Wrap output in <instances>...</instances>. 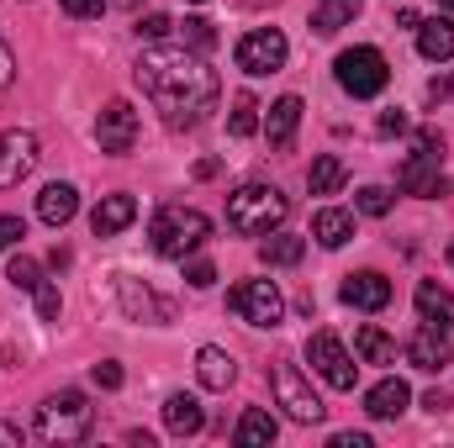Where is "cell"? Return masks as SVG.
I'll use <instances>...</instances> for the list:
<instances>
[{
  "mask_svg": "<svg viewBox=\"0 0 454 448\" xmlns=\"http://www.w3.org/2000/svg\"><path fill=\"white\" fill-rule=\"evenodd\" d=\"M21 438H27V433H21V428H16V422H0V444L21 448Z\"/></svg>",
  "mask_w": 454,
  "mask_h": 448,
  "instance_id": "cell-43",
  "label": "cell"
},
{
  "mask_svg": "<svg viewBox=\"0 0 454 448\" xmlns=\"http://www.w3.org/2000/svg\"><path fill=\"white\" fill-rule=\"evenodd\" d=\"M32 301H37V317H43V322H59V312H64V301H59V285H48V280H43V285L32 290Z\"/></svg>",
  "mask_w": 454,
  "mask_h": 448,
  "instance_id": "cell-33",
  "label": "cell"
},
{
  "mask_svg": "<svg viewBox=\"0 0 454 448\" xmlns=\"http://www.w3.org/2000/svg\"><path fill=\"white\" fill-rule=\"evenodd\" d=\"M307 359H312V369H317L333 390H354L359 364H354V353H348L333 333H312V343H307Z\"/></svg>",
  "mask_w": 454,
  "mask_h": 448,
  "instance_id": "cell-9",
  "label": "cell"
},
{
  "mask_svg": "<svg viewBox=\"0 0 454 448\" xmlns=\"http://www.w3.org/2000/svg\"><path fill=\"white\" fill-rule=\"evenodd\" d=\"M328 448H370V433H333Z\"/></svg>",
  "mask_w": 454,
  "mask_h": 448,
  "instance_id": "cell-42",
  "label": "cell"
},
{
  "mask_svg": "<svg viewBox=\"0 0 454 448\" xmlns=\"http://www.w3.org/2000/svg\"><path fill=\"white\" fill-rule=\"evenodd\" d=\"M407 401H412V390H407V380H396V375H386L380 385H370V390H364V412H370L375 422L402 417V412H407Z\"/></svg>",
  "mask_w": 454,
  "mask_h": 448,
  "instance_id": "cell-15",
  "label": "cell"
},
{
  "mask_svg": "<svg viewBox=\"0 0 454 448\" xmlns=\"http://www.w3.org/2000/svg\"><path fill=\"white\" fill-rule=\"evenodd\" d=\"M164 428H169L175 438H196V433L207 428L201 401H196V396H185V390H175V396L164 401Z\"/></svg>",
  "mask_w": 454,
  "mask_h": 448,
  "instance_id": "cell-18",
  "label": "cell"
},
{
  "mask_svg": "<svg viewBox=\"0 0 454 448\" xmlns=\"http://www.w3.org/2000/svg\"><path fill=\"white\" fill-rule=\"evenodd\" d=\"M196 5H201V0H196Z\"/></svg>",
  "mask_w": 454,
  "mask_h": 448,
  "instance_id": "cell-46",
  "label": "cell"
},
{
  "mask_svg": "<svg viewBox=\"0 0 454 448\" xmlns=\"http://www.w3.org/2000/svg\"><path fill=\"white\" fill-rule=\"evenodd\" d=\"M227 132H232V137H254V132H259V101H254L248 90L232 101V112H227Z\"/></svg>",
  "mask_w": 454,
  "mask_h": 448,
  "instance_id": "cell-30",
  "label": "cell"
},
{
  "mask_svg": "<svg viewBox=\"0 0 454 448\" xmlns=\"http://www.w3.org/2000/svg\"><path fill=\"white\" fill-rule=\"evenodd\" d=\"M439 5H444V11H454V0H439Z\"/></svg>",
  "mask_w": 454,
  "mask_h": 448,
  "instance_id": "cell-45",
  "label": "cell"
},
{
  "mask_svg": "<svg viewBox=\"0 0 454 448\" xmlns=\"http://www.w3.org/2000/svg\"><path fill=\"white\" fill-rule=\"evenodd\" d=\"M354 206H359L364 217H386V212H391V190H386V185H364V190L354 196Z\"/></svg>",
  "mask_w": 454,
  "mask_h": 448,
  "instance_id": "cell-32",
  "label": "cell"
},
{
  "mask_svg": "<svg viewBox=\"0 0 454 448\" xmlns=\"http://www.w3.org/2000/svg\"><path fill=\"white\" fill-rule=\"evenodd\" d=\"M359 11H364V0H317V5H312V32H317V37H333V32H343Z\"/></svg>",
  "mask_w": 454,
  "mask_h": 448,
  "instance_id": "cell-25",
  "label": "cell"
},
{
  "mask_svg": "<svg viewBox=\"0 0 454 448\" xmlns=\"http://www.w3.org/2000/svg\"><path fill=\"white\" fill-rule=\"evenodd\" d=\"M396 180H402V190L418 196V201H439V196H450V180H444L439 158H423V153H412V158L402 164Z\"/></svg>",
  "mask_w": 454,
  "mask_h": 448,
  "instance_id": "cell-13",
  "label": "cell"
},
{
  "mask_svg": "<svg viewBox=\"0 0 454 448\" xmlns=\"http://www.w3.org/2000/svg\"><path fill=\"white\" fill-rule=\"evenodd\" d=\"M275 401L286 406V417H291V422H307V428L328 417L323 396L312 390V380H307L296 364H275Z\"/></svg>",
  "mask_w": 454,
  "mask_h": 448,
  "instance_id": "cell-8",
  "label": "cell"
},
{
  "mask_svg": "<svg viewBox=\"0 0 454 448\" xmlns=\"http://www.w3.org/2000/svg\"><path fill=\"white\" fill-rule=\"evenodd\" d=\"M412 153H423V158H444V132L423 127V132H418V148H412Z\"/></svg>",
  "mask_w": 454,
  "mask_h": 448,
  "instance_id": "cell-38",
  "label": "cell"
},
{
  "mask_svg": "<svg viewBox=\"0 0 454 448\" xmlns=\"http://www.w3.org/2000/svg\"><path fill=\"white\" fill-rule=\"evenodd\" d=\"M343 306H354V312H386L391 306V280L375 274V269L348 274L343 280Z\"/></svg>",
  "mask_w": 454,
  "mask_h": 448,
  "instance_id": "cell-14",
  "label": "cell"
},
{
  "mask_svg": "<svg viewBox=\"0 0 454 448\" xmlns=\"http://www.w3.org/2000/svg\"><path fill=\"white\" fill-rule=\"evenodd\" d=\"M185 280H191L196 290H207V285H217V264H212V259H196V253H191V259H185Z\"/></svg>",
  "mask_w": 454,
  "mask_h": 448,
  "instance_id": "cell-34",
  "label": "cell"
},
{
  "mask_svg": "<svg viewBox=\"0 0 454 448\" xmlns=\"http://www.w3.org/2000/svg\"><path fill=\"white\" fill-rule=\"evenodd\" d=\"M227 312H238L248 328H280L286 317V296L275 280H243L227 290Z\"/></svg>",
  "mask_w": 454,
  "mask_h": 448,
  "instance_id": "cell-6",
  "label": "cell"
},
{
  "mask_svg": "<svg viewBox=\"0 0 454 448\" xmlns=\"http://www.w3.org/2000/svg\"><path fill=\"white\" fill-rule=\"evenodd\" d=\"M37 137L27 132V127H11V132H0V190H16L32 169H37Z\"/></svg>",
  "mask_w": 454,
  "mask_h": 448,
  "instance_id": "cell-10",
  "label": "cell"
},
{
  "mask_svg": "<svg viewBox=\"0 0 454 448\" xmlns=\"http://www.w3.org/2000/svg\"><path fill=\"white\" fill-rule=\"evenodd\" d=\"M148 237H153V253L159 259H191L207 237H212V222H207V212H196V206H164L153 227H148Z\"/></svg>",
  "mask_w": 454,
  "mask_h": 448,
  "instance_id": "cell-3",
  "label": "cell"
},
{
  "mask_svg": "<svg viewBox=\"0 0 454 448\" xmlns=\"http://www.w3.org/2000/svg\"><path fill=\"white\" fill-rule=\"evenodd\" d=\"M238 448H270L280 438V422H275V412L270 406H248L243 417H238Z\"/></svg>",
  "mask_w": 454,
  "mask_h": 448,
  "instance_id": "cell-22",
  "label": "cell"
},
{
  "mask_svg": "<svg viewBox=\"0 0 454 448\" xmlns=\"http://www.w3.org/2000/svg\"><path fill=\"white\" fill-rule=\"evenodd\" d=\"M196 380H201L207 390H227V385L238 380V359H232L227 348H217V343H207V348L196 353Z\"/></svg>",
  "mask_w": 454,
  "mask_h": 448,
  "instance_id": "cell-20",
  "label": "cell"
},
{
  "mask_svg": "<svg viewBox=\"0 0 454 448\" xmlns=\"http://www.w3.org/2000/svg\"><path fill=\"white\" fill-rule=\"evenodd\" d=\"M90 380H96L101 390H121V364H116V359H101V364L90 369Z\"/></svg>",
  "mask_w": 454,
  "mask_h": 448,
  "instance_id": "cell-36",
  "label": "cell"
},
{
  "mask_svg": "<svg viewBox=\"0 0 454 448\" xmlns=\"http://www.w3.org/2000/svg\"><path fill=\"white\" fill-rule=\"evenodd\" d=\"M343 180H348V169H343L339 153H323V158H312V169H307V190H312V196H333Z\"/></svg>",
  "mask_w": 454,
  "mask_h": 448,
  "instance_id": "cell-27",
  "label": "cell"
},
{
  "mask_svg": "<svg viewBox=\"0 0 454 448\" xmlns=\"http://www.w3.org/2000/svg\"><path fill=\"white\" fill-rule=\"evenodd\" d=\"M175 32V21L164 16V11H148L143 21H137V37H148V42H159V37H169Z\"/></svg>",
  "mask_w": 454,
  "mask_h": 448,
  "instance_id": "cell-35",
  "label": "cell"
},
{
  "mask_svg": "<svg viewBox=\"0 0 454 448\" xmlns=\"http://www.w3.org/2000/svg\"><path fill=\"white\" fill-rule=\"evenodd\" d=\"M64 5V16H74V21H96L101 11H106V0H59Z\"/></svg>",
  "mask_w": 454,
  "mask_h": 448,
  "instance_id": "cell-37",
  "label": "cell"
},
{
  "mask_svg": "<svg viewBox=\"0 0 454 448\" xmlns=\"http://www.w3.org/2000/svg\"><path fill=\"white\" fill-rule=\"evenodd\" d=\"M396 132H407V116H402V112H386V116H380V137H396Z\"/></svg>",
  "mask_w": 454,
  "mask_h": 448,
  "instance_id": "cell-41",
  "label": "cell"
},
{
  "mask_svg": "<svg viewBox=\"0 0 454 448\" xmlns=\"http://www.w3.org/2000/svg\"><path fill=\"white\" fill-rule=\"evenodd\" d=\"M333 74H339V85L354 101H370V96H380L391 85V64H386L380 48H348V53H339Z\"/></svg>",
  "mask_w": 454,
  "mask_h": 448,
  "instance_id": "cell-5",
  "label": "cell"
},
{
  "mask_svg": "<svg viewBox=\"0 0 454 448\" xmlns=\"http://www.w3.org/2000/svg\"><path fill=\"white\" fill-rule=\"evenodd\" d=\"M301 253H307V237H296V232H270L264 243H259V259L270 264V269H296L301 264Z\"/></svg>",
  "mask_w": 454,
  "mask_h": 448,
  "instance_id": "cell-24",
  "label": "cell"
},
{
  "mask_svg": "<svg viewBox=\"0 0 454 448\" xmlns=\"http://www.w3.org/2000/svg\"><path fill=\"white\" fill-rule=\"evenodd\" d=\"M286 217H291V201L275 185H259L254 180V185H238L227 196V227L243 232V237H270Z\"/></svg>",
  "mask_w": 454,
  "mask_h": 448,
  "instance_id": "cell-2",
  "label": "cell"
},
{
  "mask_svg": "<svg viewBox=\"0 0 454 448\" xmlns=\"http://www.w3.org/2000/svg\"><path fill=\"white\" fill-rule=\"evenodd\" d=\"M180 42L196 48V53H212V48H217V27H212L207 16H191V21L180 27Z\"/></svg>",
  "mask_w": 454,
  "mask_h": 448,
  "instance_id": "cell-31",
  "label": "cell"
},
{
  "mask_svg": "<svg viewBox=\"0 0 454 448\" xmlns=\"http://www.w3.org/2000/svg\"><path fill=\"white\" fill-rule=\"evenodd\" d=\"M132 217H137V201H132L127 190L101 196V206L90 212V232H96V237H116L121 227H132Z\"/></svg>",
  "mask_w": 454,
  "mask_h": 448,
  "instance_id": "cell-17",
  "label": "cell"
},
{
  "mask_svg": "<svg viewBox=\"0 0 454 448\" xmlns=\"http://www.w3.org/2000/svg\"><path fill=\"white\" fill-rule=\"evenodd\" d=\"M21 237H27L21 217H0V248H21Z\"/></svg>",
  "mask_w": 454,
  "mask_h": 448,
  "instance_id": "cell-39",
  "label": "cell"
},
{
  "mask_svg": "<svg viewBox=\"0 0 454 448\" xmlns=\"http://www.w3.org/2000/svg\"><path fill=\"white\" fill-rule=\"evenodd\" d=\"M74 212H80V190H74V185H64V180L43 185V196H37V217H43V222L64 227V222H74Z\"/></svg>",
  "mask_w": 454,
  "mask_h": 448,
  "instance_id": "cell-21",
  "label": "cell"
},
{
  "mask_svg": "<svg viewBox=\"0 0 454 448\" xmlns=\"http://www.w3.org/2000/svg\"><path fill=\"white\" fill-rule=\"evenodd\" d=\"M412 32H418V53H423L428 64L454 58V21L450 16H428V21H418Z\"/></svg>",
  "mask_w": 454,
  "mask_h": 448,
  "instance_id": "cell-19",
  "label": "cell"
},
{
  "mask_svg": "<svg viewBox=\"0 0 454 448\" xmlns=\"http://www.w3.org/2000/svg\"><path fill=\"white\" fill-rule=\"evenodd\" d=\"M296 127H301V96H280V101L264 112V137H270V148H291V143H296Z\"/></svg>",
  "mask_w": 454,
  "mask_h": 448,
  "instance_id": "cell-16",
  "label": "cell"
},
{
  "mask_svg": "<svg viewBox=\"0 0 454 448\" xmlns=\"http://www.w3.org/2000/svg\"><path fill=\"white\" fill-rule=\"evenodd\" d=\"M137 112L127 106V101H112L106 112L96 116V143H101V153H132L137 148Z\"/></svg>",
  "mask_w": 454,
  "mask_h": 448,
  "instance_id": "cell-11",
  "label": "cell"
},
{
  "mask_svg": "<svg viewBox=\"0 0 454 448\" xmlns=\"http://www.w3.org/2000/svg\"><path fill=\"white\" fill-rule=\"evenodd\" d=\"M5 280H11L16 290H27V296H32V290L43 285V264H37V259H27V253L16 248V253H11V264H5Z\"/></svg>",
  "mask_w": 454,
  "mask_h": 448,
  "instance_id": "cell-29",
  "label": "cell"
},
{
  "mask_svg": "<svg viewBox=\"0 0 454 448\" xmlns=\"http://www.w3.org/2000/svg\"><path fill=\"white\" fill-rule=\"evenodd\" d=\"M286 32L280 27H254V32H243L238 37V69L243 74H254V80H264V74H280L286 69Z\"/></svg>",
  "mask_w": 454,
  "mask_h": 448,
  "instance_id": "cell-7",
  "label": "cell"
},
{
  "mask_svg": "<svg viewBox=\"0 0 454 448\" xmlns=\"http://www.w3.org/2000/svg\"><path fill=\"white\" fill-rule=\"evenodd\" d=\"M354 348H359L364 364H396V337H386L380 328H359Z\"/></svg>",
  "mask_w": 454,
  "mask_h": 448,
  "instance_id": "cell-28",
  "label": "cell"
},
{
  "mask_svg": "<svg viewBox=\"0 0 454 448\" xmlns=\"http://www.w3.org/2000/svg\"><path fill=\"white\" fill-rule=\"evenodd\" d=\"M132 80L164 112L169 127L207 121V112H217V96H223V80L207 64V53H196L185 42H153V48H143V58L132 64Z\"/></svg>",
  "mask_w": 454,
  "mask_h": 448,
  "instance_id": "cell-1",
  "label": "cell"
},
{
  "mask_svg": "<svg viewBox=\"0 0 454 448\" xmlns=\"http://www.w3.org/2000/svg\"><path fill=\"white\" fill-rule=\"evenodd\" d=\"M428 96H434V101H450V96H454V74H450V80H434V85H428Z\"/></svg>",
  "mask_w": 454,
  "mask_h": 448,
  "instance_id": "cell-44",
  "label": "cell"
},
{
  "mask_svg": "<svg viewBox=\"0 0 454 448\" xmlns=\"http://www.w3.org/2000/svg\"><path fill=\"white\" fill-rule=\"evenodd\" d=\"M312 237H317L323 248H343V243L354 237V212H339V206H323V212L312 217Z\"/></svg>",
  "mask_w": 454,
  "mask_h": 448,
  "instance_id": "cell-26",
  "label": "cell"
},
{
  "mask_svg": "<svg viewBox=\"0 0 454 448\" xmlns=\"http://www.w3.org/2000/svg\"><path fill=\"white\" fill-rule=\"evenodd\" d=\"M407 364L412 369H423V375H439V369H450L454 364V348H450V333L444 328H418V333L407 337Z\"/></svg>",
  "mask_w": 454,
  "mask_h": 448,
  "instance_id": "cell-12",
  "label": "cell"
},
{
  "mask_svg": "<svg viewBox=\"0 0 454 448\" xmlns=\"http://www.w3.org/2000/svg\"><path fill=\"white\" fill-rule=\"evenodd\" d=\"M16 80V48L5 42V27H0V90Z\"/></svg>",
  "mask_w": 454,
  "mask_h": 448,
  "instance_id": "cell-40",
  "label": "cell"
},
{
  "mask_svg": "<svg viewBox=\"0 0 454 448\" xmlns=\"http://www.w3.org/2000/svg\"><path fill=\"white\" fill-rule=\"evenodd\" d=\"M412 301H418V317H423V322H434V328H444V333H454V290H444V285H434V280H423Z\"/></svg>",
  "mask_w": 454,
  "mask_h": 448,
  "instance_id": "cell-23",
  "label": "cell"
},
{
  "mask_svg": "<svg viewBox=\"0 0 454 448\" xmlns=\"http://www.w3.org/2000/svg\"><path fill=\"white\" fill-rule=\"evenodd\" d=\"M90 422H96V412H90L85 390H53L37 406V438L43 444H80V438H90Z\"/></svg>",
  "mask_w": 454,
  "mask_h": 448,
  "instance_id": "cell-4",
  "label": "cell"
}]
</instances>
